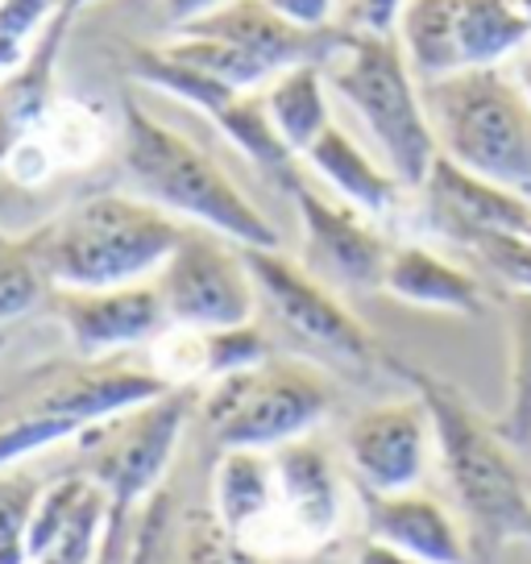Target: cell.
Wrapping results in <instances>:
<instances>
[{
	"mask_svg": "<svg viewBox=\"0 0 531 564\" xmlns=\"http://www.w3.org/2000/svg\"><path fill=\"white\" fill-rule=\"evenodd\" d=\"M531 42L519 0H453V51L457 70L507 67L514 51Z\"/></svg>",
	"mask_w": 531,
	"mask_h": 564,
	"instance_id": "cell-22",
	"label": "cell"
},
{
	"mask_svg": "<svg viewBox=\"0 0 531 564\" xmlns=\"http://www.w3.org/2000/svg\"><path fill=\"white\" fill-rule=\"evenodd\" d=\"M523 4V18H528V25H531V0H519Z\"/></svg>",
	"mask_w": 531,
	"mask_h": 564,
	"instance_id": "cell-38",
	"label": "cell"
},
{
	"mask_svg": "<svg viewBox=\"0 0 531 564\" xmlns=\"http://www.w3.org/2000/svg\"><path fill=\"white\" fill-rule=\"evenodd\" d=\"M220 0H162V13H166V21L171 25H187V21H195L199 13H208V9H216Z\"/></svg>",
	"mask_w": 531,
	"mask_h": 564,
	"instance_id": "cell-35",
	"label": "cell"
},
{
	"mask_svg": "<svg viewBox=\"0 0 531 564\" xmlns=\"http://www.w3.org/2000/svg\"><path fill=\"white\" fill-rule=\"evenodd\" d=\"M133 511L138 507L112 502L105 535H100V547H96L91 564H133V556H138V523H133Z\"/></svg>",
	"mask_w": 531,
	"mask_h": 564,
	"instance_id": "cell-31",
	"label": "cell"
},
{
	"mask_svg": "<svg viewBox=\"0 0 531 564\" xmlns=\"http://www.w3.org/2000/svg\"><path fill=\"white\" fill-rule=\"evenodd\" d=\"M150 373L166 390H195L208 382V333L166 324L150 340Z\"/></svg>",
	"mask_w": 531,
	"mask_h": 564,
	"instance_id": "cell-26",
	"label": "cell"
},
{
	"mask_svg": "<svg viewBox=\"0 0 531 564\" xmlns=\"http://www.w3.org/2000/svg\"><path fill=\"white\" fill-rule=\"evenodd\" d=\"M394 373L408 378L415 399L432 420L436 460L453 486L465 523L481 547L531 544V486L519 460L511 457V441L502 427L481 415L465 399V390L436 373L390 361Z\"/></svg>",
	"mask_w": 531,
	"mask_h": 564,
	"instance_id": "cell-1",
	"label": "cell"
},
{
	"mask_svg": "<svg viewBox=\"0 0 531 564\" xmlns=\"http://www.w3.org/2000/svg\"><path fill=\"white\" fill-rule=\"evenodd\" d=\"M481 265L495 274L507 291L531 295V237L528 232H478L469 241H460Z\"/></svg>",
	"mask_w": 531,
	"mask_h": 564,
	"instance_id": "cell-29",
	"label": "cell"
},
{
	"mask_svg": "<svg viewBox=\"0 0 531 564\" xmlns=\"http://www.w3.org/2000/svg\"><path fill=\"white\" fill-rule=\"evenodd\" d=\"M361 502H366V531L373 540L399 547L415 564H465V535L436 498L420 490H361Z\"/></svg>",
	"mask_w": 531,
	"mask_h": 564,
	"instance_id": "cell-18",
	"label": "cell"
},
{
	"mask_svg": "<svg viewBox=\"0 0 531 564\" xmlns=\"http://www.w3.org/2000/svg\"><path fill=\"white\" fill-rule=\"evenodd\" d=\"M192 411L195 390H166L159 399L91 423L79 436V448L88 453V477L121 507L145 502L171 469Z\"/></svg>",
	"mask_w": 531,
	"mask_h": 564,
	"instance_id": "cell-9",
	"label": "cell"
},
{
	"mask_svg": "<svg viewBox=\"0 0 531 564\" xmlns=\"http://www.w3.org/2000/svg\"><path fill=\"white\" fill-rule=\"evenodd\" d=\"M528 237H531V225H528Z\"/></svg>",
	"mask_w": 531,
	"mask_h": 564,
	"instance_id": "cell-39",
	"label": "cell"
},
{
	"mask_svg": "<svg viewBox=\"0 0 531 564\" xmlns=\"http://www.w3.org/2000/svg\"><path fill=\"white\" fill-rule=\"evenodd\" d=\"M382 291L390 300L427 307V312H453V316H481L486 295L481 282L465 265L448 262L444 253L427 246H390Z\"/></svg>",
	"mask_w": 531,
	"mask_h": 564,
	"instance_id": "cell-19",
	"label": "cell"
},
{
	"mask_svg": "<svg viewBox=\"0 0 531 564\" xmlns=\"http://www.w3.org/2000/svg\"><path fill=\"white\" fill-rule=\"evenodd\" d=\"M507 324H511V382H507L502 436L511 444H528L531 441V295L507 291Z\"/></svg>",
	"mask_w": 531,
	"mask_h": 564,
	"instance_id": "cell-25",
	"label": "cell"
},
{
	"mask_svg": "<svg viewBox=\"0 0 531 564\" xmlns=\"http://www.w3.org/2000/svg\"><path fill=\"white\" fill-rule=\"evenodd\" d=\"M354 564H415L411 556H403L399 547L382 544V540H373V535H366L361 540V547L354 552Z\"/></svg>",
	"mask_w": 531,
	"mask_h": 564,
	"instance_id": "cell-34",
	"label": "cell"
},
{
	"mask_svg": "<svg viewBox=\"0 0 531 564\" xmlns=\"http://www.w3.org/2000/svg\"><path fill=\"white\" fill-rule=\"evenodd\" d=\"M291 199L300 208L307 270L324 282H337V286L382 291L390 246L370 225V216L349 208L337 195L316 192L307 178L291 192Z\"/></svg>",
	"mask_w": 531,
	"mask_h": 564,
	"instance_id": "cell-14",
	"label": "cell"
},
{
	"mask_svg": "<svg viewBox=\"0 0 531 564\" xmlns=\"http://www.w3.org/2000/svg\"><path fill=\"white\" fill-rule=\"evenodd\" d=\"M246 265L258 286V303H266V312L307 349L357 370L387 366V352L378 349L370 328L307 265H295L283 249H246Z\"/></svg>",
	"mask_w": 531,
	"mask_h": 564,
	"instance_id": "cell-11",
	"label": "cell"
},
{
	"mask_svg": "<svg viewBox=\"0 0 531 564\" xmlns=\"http://www.w3.org/2000/svg\"><path fill=\"white\" fill-rule=\"evenodd\" d=\"M333 30H300L283 21L266 0H220L216 9L178 25L162 51L187 67L213 75L229 88L262 91L279 70L319 63L333 54Z\"/></svg>",
	"mask_w": 531,
	"mask_h": 564,
	"instance_id": "cell-8",
	"label": "cell"
},
{
	"mask_svg": "<svg viewBox=\"0 0 531 564\" xmlns=\"http://www.w3.org/2000/svg\"><path fill=\"white\" fill-rule=\"evenodd\" d=\"M46 307L72 336L79 357H117L124 349L150 345L171 324L162 312L154 282H129L105 291H67L51 286Z\"/></svg>",
	"mask_w": 531,
	"mask_h": 564,
	"instance_id": "cell-16",
	"label": "cell"
},
{
	"mask_svg": "<svg viewBox=\"0 0 531 564\" xmlns=\"http://www.w3.org/2000/svg\"><path fill=\"white\" fill-rule=\"evenodd\" d=\"M507 70H511V79H514V88L528 96V105H531V42L523 46V51H514L511 54V63H507Z\"/></svg>",
	"mask_w": 531,
	"mask_h": 564,
	"instance_id": "cell-36",
	"label": "cell"
},
{
	"mask_svg": "<svg viewBox=\"0 0 531 564\" xmlns=\"http://www.w3.org/2000/svg\"><path fill=\"white\" fill-rule=\"evenodd\" d=\"M178 232L183 220L142 195L100 192L75 199L67 212L30 232L25 246L51 286L105 291L154 279Z\"/></svg>",
	"mask_w": 531,
	"mask_h": 564,
	"instance_id": "cell-2",
	"label": "cell"
},
{
	"mask_svg": "<svg viewBox=\"0 0 531 564\" xmlns=\"http://www.w3.org/2000/svg\"><path fill=\"white\" fill-rule=\"evenodd\" d=\"M274 460V502L258 528L241 540L246 556H307L340 528V481L328 453L312 436L270 453Z\"/></svg>",
	"mask_w": 531,
	"mask_h": 564,
	"instance_id": "cell-13",
	"label": "cell"
},
{
	"mask_svg": "<svg viewBox=\"0 0 531 564\" xmlns=\"http://www.w3.org/2000/svg\"><path fill=\"white\" fill-rule=\"evenodd\" d=\"M133 75L150 84V88L166 91L175 100H187L192 108H199L208 121L225 133V138L246 154L258 171H262L270 183H279L286 195L303 183L300 175V159L283 145V138L274 133V124L266 117L262 91H246V88H229L204 70L187 67L171 58L166 51H133Z\"/></svg>",
	"mask_w": 531,
	"mask_h": 564,
	"instance_id": "cell-12",
	"label": "cell"
},
{
	"mask_svg": "<svg viewBox=\"0 0 531 564\" xmlns=\"http://www.w3.org/2000/svg\"><path fill=\"white\" fill-rule=\"evenodd\" d=\"M266 4L283 21L300 25V30H312V34L328 30V21L337 13V0H266Z\"/></svg>",
	"mask_w": 531,
	"mask_h": 564,
	"instance_id": "cell-32",
	"label": "cell"
},
{
	"mask_svg": "<svg viewBox=\"0 0 531 564\" xmlns=\"http://www.w3.org/2000/svg\"><path fill=\"white\" fill-rule=\"evenodd\" d=\"M91 0H63V9H58V18L67 21V25H72L75 18H79V13H84V9H88Z\"/></svg>",
	"mask_w": 531,
	"mask_h": 564,
	"instance_id": "cell-37",
	"label": "cell"
},
{
	"mask_svg": "<svg viewBox=\"0 0 531 564\" xmlns=\"http://www.w3.org/2000/svg\"><path fill=\"white\" fill-rule=\"evenodd\" d=\"M354 4H357V30L394 34V21H399L408 0H354Z\"/></svg>",
	"mask_w": 531,
	"mask_h": 564,
	"instance_id": "cell-33",
	"label": "cell"
},
{
	"mask_svg": "<svg viewBox=\"0 0 531 564\" xmlns=\"http://www.w3.org/2000/svg\"><path fill=\"white\" fill-rule=\"evenodd\" d=\"M274 502V460L258 448H220L213 469V514L229 531L232 544H241L249 531L262 523Z\"/></svg>",
	"mask_w": 531,
	"mask_h": 564,
	"instance_id": "cell-21",
	"label": "cell"
},
{
	"mask_svg": "<svg viewBox=\"0 0 531 564\" xmlns=\"http://www.w3.org/2000/svg\"><path fill=\"white\" fill-rule=\"evenodd\" d=\"M30 138L46 150V159L54 162V171H84L105 154L108 129L100 121V112L79 100H58L42 112V121L30 129Z\"/></svg>",
	"mask_w": 531,
	"mask_h": 564,
	"instance_id": "cell-24",
	"label": "cell"
},
{
	"mask_svg": "<svg viewBox=\"0 0 531 564\" xmlns=\"http://www.w3.org/2000/svg\"><path fill=\"white\" fill-rule=\"evenodd\" d=\"M166 394L150 366L117 357H84L72 366L34 370L0 403V469L63 441H79L91 423Z\"/></svg>",
	"mask_w": 531,
	"mask_h": 564,
	"instance_id": "cell-5",
	"label": "cell"
},
{
	"mask_svg": "<svg viewBox=\"0 0 531 564\" xmlns=\"http://www.w3.org/2000/svg\"><path fill=\"white\" fill-rule=\"evenodd\" d=\"M162 312L178 328H237L258 316V286L246 265V249L199 225H183L175 249L154 274Z\"/></svg>",
	"mask_w": 531,
	"mask_h": 564,
	"instance_id": "cell-10",
	"label": "cell"
},
{
	"mask_svg": "<svg viewBox=\"0 0 531 564\" xmlns=\"http://www.w3.org/2000/svg\"><path fill=\"white\" fill-rule=\"evenodd\" d=\"M195 411L220 448L274 453L312 436L333 411V382L300 357H266L258 366L225 373L195 394Z\"/></svg>",
	"mask_w": 531,
	"mask_h": 564,
	"instance_id": "cell-7",
	"label": "cell"
},
{
	"mask_svg": "<svg viewBox=\"0 0 531 564\" xmlns=\"http://www.w3.org/2000/svg\"><path fill=\"white\" fill-rule=\"evenodd\" d=\"M42 486L25 474L0 469V564H30L25 531L34 519V502Z\"/></svg>",
	"mask_w": 531,
	"mask_h": 564,
	"instance_id": "cell-28",
	"label": "cell"
},
{
	"mask_svg": "<svg viewBox=\"0 0 531 564\" xmlns=\"http://www.w3.org/2000/svg\"><path fill=\"white\" fill-rule=\"evenodd\" d=\"M300 162H307L337 192V199H345L349 208L366 212V216H387L403 195V183L382 166V159L366 154L337 121L303 150Z\"/></svg>",
	"mask_w": 531,
	"mask_h": 564,
	"instance_id": "cell-20",
	"label": "cell"
},
{
	"mask_svg": "<svg viewBox=\"0 0 531 564\" xmlns=\"http://www.w3.org/2000/svg\"><path fill=\"white\" fill-rule=\"evenodd\" d=\"M420 192L427 199L432 225L457 246L478 232H528L531 225V199L465 171L444 154H436Z\"/></svg>",
	"mask_w": 531,
	"mask_h": 564,
	"instance_id": "cell-17",
	"label": "cell"
},
{
	"mask_svg": "<svg viewBox=\"0 0 531 564\" xmlns=\"http://www.w3.org/2000/svg\"><path fill=\"white\" fill-rule=\"evenodd\" d=\"M432 448V420L415 394L370 406L345 427V457L361 490L370 494L415 490L427 474Z\"/></svg>",
	"mask_w": 531,
	"mask_h": 564,
	"instance_id": "cell-15",
	"label": "cell"
},
{
	"mask_svg": "<svg viewBox=\"0 0 531 564\" xmlns=\"http://www.w3.org/2000/svg\"><path fill=\"white\" fill-rule=\"evenodd\" d=\"M46 295H51V282L34 262L25 237L13 241L0 232V328L25 319L37 303H46Z\"/></svg>",
	"mask_w": 531,
	"mask_h": 564,
	"instance_id": "cell-27",
	"label": "cell"
},
{
	"mask_svg": "<svg viewBox=\"0 0 531 564\" xmlns=\"http://www.w3.org/2000/svg\"><path fill=\"white\" fill-rule=\"evenodd\" d=\"M266 357H270V340L253 319L237 324V328H216V333H208V382L225 378V373L249 370Z\"/></svg>",
	"mask_w": 531,
	"mask_h": 564,
	"instance_id": "cell-30",
	"label": "cell"
},
{
	"mask_svg": "<svg viewBox=\"0 0 531 564\" xmlns=\"http://www.w3.org/2000/svg\"><path fill=\"white\" fill-rule=\"evenodd\" d=\"M420 91L444 159L531 199V105L511 70H457Z\"/></svg>",
	"mask_w": 531,
	"mask_h": 564,
	"instance_id": "cell-6",
	"label": "cell"
},
{
	"mask_svg": "<svg viewBox=\"0 0 531 564\" xmlns=\"http://www.w3.org/2000/svg\"><path fill=\"white\" fill-rule=\"evenodd\" d=\"M121 166L133 195L159 204L175 220L220 232L241 249H279V229L216 166V159L145 112L138 100H124L121 108Z\"/></svg>",
	"mask_w": 531,
	"mask_h": 564,
	"instance_id": "cell-3",
	"label": "cell"
},
{
	"mask_svg": "<svg viewBox=\"0 0 531 564\" xmlns=\"http://www.w3.org/2000/svg\"><path fill=\"white\" fill-rule=\"evenodd\" d=\"M262 105L274 133L283 138V145L295 159H303V150L333 124L328 75L319 63H300V67L279 70L262 88Z\"/></svg>",
	"mask_w": 531,
	"mask_h": 564,
	"instance_id": "cell-23",
	"label": "cell"
},
{
	"mask_svg": "<svg viewBox=\"0 0 531 564\" xmlns=\"http://www.w3.org/2000/svg\"><path fill=\"white\" fill-rule=\"evenodd\" d=\"M324 75L328 88L366 124L382 166L403 183V192H420L441 150L427 121L420 79L411 75L394 34H337L333 54L324 58Z\"/></svg>",
	"mask_w": 531,
	"mask_h": 564,
	"instance_id": "cell-4",
	"label": "cell"
}]
</instances>
